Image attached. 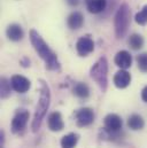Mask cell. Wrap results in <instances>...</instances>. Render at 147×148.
Segmentation results:
<instances>
[{"mask_svg":"<svg viewBox=\"0 0 147 148\" xmlns=\"http://www.w3.org/2000/svg\"><path fill=\"white\" fill-rule=\"evenodd\" d=\"M30 41L37 52V54L40 56V59L45 62V67L47 70L52 71H60L61 69V63L56 56V54L49 48L48 44L43 39V37L39 35V32L35 29L30 30L29 34Z\"/></svg>","mask_w":147,"mask_h":148,"instance_id":"6da1fadb","label":"cell"},{"mask_svg":"<svg viewBox=\"0 0 147 148\" xmlns=\"http://www.w3.org/2000/svg\"><path fill=\"white\" fill-rule=\"evenodd\" d=\"M49 105H51L49 86L47 85V83L44 79H39V99H38V103L36 106V110H35L32 124H31L32 132L36 133L39 131L41 123L46 116V112L49 108Z\"/></svg>","mask_w":147,"mask_h":148,"instance_id":"7a4b0ae2","label":"cell"},{"mask_svg":"<svg viewBox=\"0 0 147 148\" xmlns=\"http://www.w3.org/2000/svg\"><path fill=\"white\" fill-rule=\"evenodd\" d=\"M90 77L97 83L101 92H106L108 87V61L106 56H101L91 67Z\"/></svg>","mask_w":147,"mask_h":148,"instance_id":"3957f363","label":"cell"},{"mask_svg":"<svg viewBox=\"0 0 147 148\" xmlns=\"http://www.w3.org/2000/svg\"><path fill=\"white\" fill-rule=\"evenodd\" d=\"M131 18V9L128 3H122L117 9L114 18V27H115V35L118 39L123 38L129 29L130 20Z\"/></svg>","mask_w":147,"mask_h":148,"instance_id":"277c9868","label":"cell"},{"mask_svg":"<svg viewBox=\"0 0 147 148\" xmlns=\"http://www.w3.org/2000/svg\"><path fill=\"white\" fill-rule=\"evenodd\" d=\"M29 118H30V114L27 109H23V108L17 109L12 119V124H10L12 132L14 134H16V133H20L21 131H23L29 122Z\"/></svg>","mask_w":147,"mask_h":148,"instance_id":"5b68a950","label":"cell"},{"mask_svg":"<svg viewBox=\"0 0 147 148\" xmlns=\"http://www.w3.org/2000/svg\"><path fill=\"white\" fill-rule=\"evenodd\" d=\"M94 111L91 108L84 107L80 108L78 110H76L75 112V119H76V124L79 127H86L90 126L93 122H94Z\"/></svg>","mask_w":147,"mask_h":148,"instance_id":"8992f818","label":"cell"},{"mask_svg":"<svg viewBox=\"0 0 147 148\" xmlns=\"http://www.w3.org/2000/svg\"><path fill=\"white\" fill-rule=\"evenodd\" d=\"M76 51L79 56H87L94 51V41L90 36H83L76 42Z\"/></svg>","mask_w":147,"mask_h":148,"instance_id":"52a82bcc","label":"cell"},{"mask_svg":"<svg viewBox=\"0 0 147 148\" xmlns=\"http://www.w3.org/2000/svg\"><path fill=\"white\" fill-rule=\"evenodd\" d=\"M10 84H12V88L17 92V93H25L30 90L31 87V82L24 77V76H21V75H14L12 76L10 78Z\"/></svg>","mask_w":147,"mask_h":148,"instance_id":"ba28073f","label":"cell"},{"mask_svg":"<svg viewBox=\"0 0 147 148\" xmlns=\"http://www.w3.org/2000/svg\"><path fill=\"white\" fill-rule=\"evenodd\" d=\"M47 126L52 132H60L65 129V122L62 115L59 111H53L47 117Z\"/></svg>","mask_w":147,"mask_h":148,"instance_id":"9c48e42d","label":"cell"},{"mask_svg":"<svg viewBox=\"0 0 147 148\" xmlns=\"http://www.w3.org/2000/svg\"><path fill=\"white\" fill-rule=\"evenodd\" d=\"M114 62L120 69L126 70L132 66V56L128 51H120L116 53Z\"/></svg>","mask_w":147,"mask_h":148,"instance_id":"30bf717a","label":"cell"},{"mask_svg":"<svg viewBox=\"0 0 147 148\" xmlns=\"http://www.w3.org/2000/svg\"><path fill=\"white\" fill-rule=\"evenodd\" d=\"M122 125H123L122 118L117 114H108L104 119V127L109 131L118 132L121 131Z\"/></svg>","mask_w":147,"mask_h":148,"instance_id":"8fae6325","label":"cell"},{"mask_svg":"<svg viewBox=\"0 0 147 148\" xmlns=\"http://www.w3.org/2000/svg\"><path fill=\"white\" fill-rule=\"evenodd\" d=\"M113 82L117 88H126L131 84V75L129 71L121 69L114 75Z\"/></svg>","mask_w":147,"mask_h":148,"instance_id":"7c38bea8","label":"cell"},{"mask_svg":"<svg viewBox=\"0 0 147 148\" xmlns=\"http://www.w3.org/2000/svg\"><path fill=\"white\" fill-rule=\"evenodd\" d=\"M84 2L91 14H99L107 7V0H84Z\"/></svg>","mask_w":147,"mask_h":148,"instance_id":"4fadbf2b","label":"cell"},{"mask_svg":"<svg viewBox=\"0 0 147 148\" xmlns=\"http://www.w3.org/2000/svg\"><path fill=\"white\" fill-rule=\"evenodd\" d=\"M6 35H7L8 39L12 41H20L24 37V31L21 25L14 23V24L8 25V28L6 30Z\"/></svg>","mask_w":147,"mask_h":148,"instance_id":"5bb4252c","label":"cell"},{"mask_svg":"<svg viewBox=\"0 0 147 148\" xmlns=\"http://www.w3.org/2000/svg\"><path fill=\"white\" fill-rule=\"evenodd\" d=\"M84 23V16L79 12H73L67 18V25L71 30H78Z\"/></svg>","mask_w":147,"mask_h":148,"instance_id":"9a60e30c","label":"cell"},{"mask_svg":"<svg viewBox=\"0 0 147 148\" xmlns=\"http://www.w3.org/2000/svg\"><path fill=\"white\" fill-rule=\"evenodd\" d=\"M78 140H79V136L75 132H70L61 138L60 145H61V148H75Z\"/></svg>","mask_w":147,"mask_h":148,"instance_id":"2e32d148","label":"cell"},{"mask_svg":"<svg viewBox=\"0 0 147 148\" xmlns=\"http://www.w3.org/2000/svg\"><path fill=\"white\" fill-rule=\"evenodd\" d=\"M128 126L132 131H139L145 126L144 118L138 114H133L128 118Z\"/></svg>","mask_w":147,"mask_h":148,"instance_id":"e0dca14e","label":"cell"},{"mask_svg":"<svg viewBox=\"0 0 147 148\" xmlns=\"http://www.w3.org/2000/svg\"><path fill=\"white\" fill-rule=\"evenodd\" d=\"M73 93L79 99H86L90 95V88L85 83L78 82V83H76L74 85Z\"/></svg>","mask_w":147,"mask_h":148,"instance_id":"ac0fdd59","label":"cell"},{"mask_svg":"<svg viewBox=\"0 0 147 148\" xmlns=\"http://www.w3.org/2000/svg\"><path fill=\"white\" fill-rule=\"evenodd\" d=\"M128 45L133 51H139L144 46V38L139 34H132L128 39Z\"/></svg>","mask_w":147,"mask_h":148,"instance_id":"d6986e66","label":"cell"},{"mask_svg":"<svg viewBox=\"0 0 147 148\" xmlns=\"http://www.w3.org/2000/svg\"><path fill=\"white\" fill-rule=\"evenodd\" d=\"M10 80H8L6 77H2L0 80V97L1 99H7L10 95Z\"/></svg>","mask_w":147,"mask_h":148,"instance_id":"ffe728a7","label":"cell"},{"mask_svg":"<svg viewBox=\"0 0 147 148\" xmlns=\"http://www.w3.org/2000/svg\"><path fill=\"white\" fill-rule=\"evenodd\" d=\"M100 137L102 140H108V141H115L117 139H120L121 134H120V131L118 132H115V131H109L107 129H101L100 130Z\"/></svg>","mask_w":147,"mask_h":148,"instance_id":"44dd1931","label":"cell"},{"mask_svg":"<svg viewBox=\"0 0 147 148\" xmlns=\"http://www.w3.org/2000/svg\"><path fill=\"white\" fill-rule=\"evenodd\" d=\"M135 20L136 22L139 24V25H145L147 23V5H145L140 12H138L135 16Z\"/></svg>","mask_w":147,"mask_h":148,"instance_id":"7402d4cb","label":"cell"},{"mask_svg":"<svg viewBox=\"0 0 147 148\" xmlns=\"http://www.w3.org/2000/svg\"><path fill=\"white\" fill-rule=\"evenodd\" d=\"M137 64H138V69L142 73H147V53H142L137 56L136 59Z\"/></svg>","mask_w":147,"mask_h":148,"instance_id":"603a6c76","label":"cell"},{"mask_svg":"<svg viewBox=\"0 0 147 148\" xmlns=\"http://www.w3.org/2000/svg\"><path fill=\"white\" fill-rule=\"evenodd\" d=\"M20 63H21V66H22V67H24V68L30 67V60H29V58H27V56L22 58V59L20 60Z\"/></svg>","mask_w":147,"mask_h":148,"instance_id":"cb8c5ba5","label":"cell"},{"mask_svg":"<svg viewBox=\"0 0 147 148\" xmlns=\"http://www.w3.org/2000/svg\"><path fill=\"white\" fill-rule=\"evenodd\" d=\"M0 148H5V132L0 130Z\"/></svg>","mask_w":147,"mask_h":148,"instance_id":"d4e9b609","label":"cell"},{"mask_svg":"<svg viewBox=\"0 0 147 148\" xmlns=\"http://www.w3.org/2000/svg\"><path fill=\"white\" fill-rule=\"evenodd\" d=\"M142 99H143L144 102L147 103V86H145L143 88V91H142Z\"/></svg>","mask_w":147,"mask_h":148,"instance_id":"484cf974","label":"cell"},{"mask_svg":"<svg viewBox=\"0 0 147 148\" xmlns=\"http://www.w3.org/2000/svg\"><path fill=\"white\" fill-rule=\"evenodd\" d=\"M67 2L70 6H77L79 3V0H67Z\"/></svg>","mask_w":147,"mask_h":148,"instance_id":"4316f807","label":"cell"}]
</instances>
